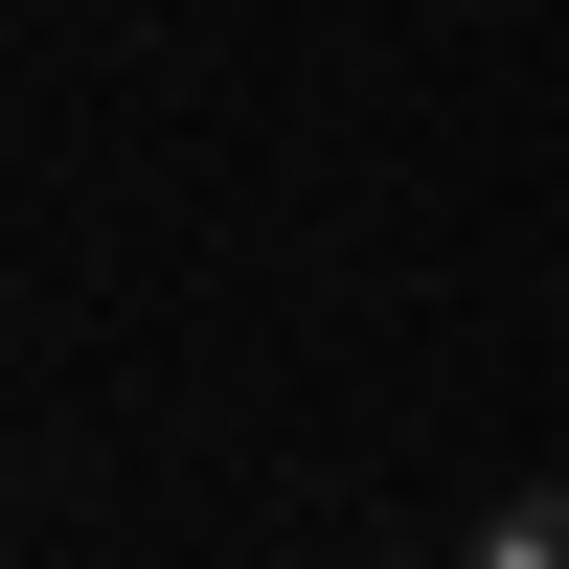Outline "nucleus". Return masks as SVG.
<instances>
[{
  "instance_id": "f257e3e1",
  "label": "nucleus",
  "mask_w": 569,
  "mask_h": 569,
  "mask_svg": "<svg viewBox=\"0 0 569 569\" xmlns=\"http://www.w3.org/2000/svg\"><path fill=\"white\" fill-rule=\"evenodd\" d=\"M456 569H569V479H525V501H479V547Z\"/></svg>"
}]
</instances>
